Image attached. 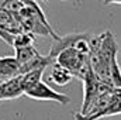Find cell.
<instances>
[{
  "mask_svg": "<svg viewBox=\"0 0 121 120\" xmlns=\"http://www.w3.org/2000/svg\"><path fill=\"white\" fill-rule=\"evenodd\" d=\"M24 95L34 100H52V102H58L60 105H68L70 102L69 96L59 93V92H55L42 81L39 83H37L34 88H31L30 90H27Z\"/></svg>",
  "mask_w": 121,
  "mask_h": 120,
  "instance_id": "obj_1",
  "label": "cell"
},
{
  "mask_svg": "<svg viewBox=\"0 0 121 120\" xmlns=\"http://www.w3.org/2000/svg\"><path fill=\"white\" fill-rule=\"evenodd\" d=\"M89 57L86 55H82L80 52H78L75 48H68V50H63L62 52L58 54L55 62L60 65L62 68L68 69L73 76L78 74V71L83 66V64L87 61Z\"/></svg>",
  "mask_w": 121,
  "mask_h": 120,
  "instance_id": "obj_2",
  "label": "cell"
},
{
  "mask_svg": "<svg viewBox=\"0 0 121 120\" xmlns=\"http://www.w3.org/2000/svg\"><path fill=\"white\" fill-rule=\"evenodd\" d=\"M21 95H24V89L21 85V75L0 83V100L17 99Z\"/></svg>",
  "mask_w": 121,
  "mask_h": 120,
  "instance_id": "obj_3",
  "label": "cell"
},
{
  "mask_svg": "<svg viewBox=\"0 0 121 120\" xmlns=\"http://www.w3.org/2000/svg\"><path fill=\"white\" fill-rule=\"evenodd\" d=\"M20 76V64L16 57H0V83Z\"/></svg>",
  "mask_w": 121,
  "mask_h": 120,
  "instance_id": "obj_4",
  "label": "cell"
},
{
  "mask_svg": "<svg viewBox=\"0 0 121 120\" xmlns=\"http://www.w3.org/2000/svg\"><path fill=\"white\" fill-rule=\"evenodd\" d=\"M51 66H52V72H51V76H49V81H51V82H54V83L58 85V86H66V85L70 83L73 75H72L68 69L62 68V66L58 65L56 62L52 64Z\"/></svg>",
  "mask_w": 121,
  "mask_h": 120,
  "instance_id": "obj_5",
  "label": "cell"
},
{
  "mask_svg": "<svg viewBox=\"0 0 121 120\" xmlns=\"http://www.w3.org/2000/svg\"><path fill=\"white\" fill-rule=\"evenodd\" d=\"M45 69H35V71H31L28 74H24L21 75V85H23V89L24 93L27 90H30L31 88H34L37 83H39L42 81V74H44Z\"/></svg>",
  "mask_w": 121,
  "mask_h": 120,
  "instance_id": "obj_6",
  "label": "cell"
},
{
  "mask_svg": "<svg viewBox=\"0 0 121 120\" xmlns=\"http://www.w3.org/2000/svg\"><path fill=\"white\" fill-rule=\"evenodd\" d=\"M37 55H39V51L34 47V45H31V47H26V48H18V50H16V60L17 62L20 64V65H23V64H26V62H28L31 61L32 58H35Z\"/></svg>",
  "mask_w": 121,
  "mask_h": 120,
  "instance_id": "obj_7",
  "label": "cell"
},
{
  "mask_svg": "<svg viewBox=\"0 0 121 120\" xmlns=\"http://www.w3.org/2000/svg\"><path fill=\"white\" fill-rule=\"evenodd\" d=\"M34 41H35V35H32L30 32H20V34H16L14 35V41H13V47L14 50H18V48H26V47H31L34 45Z\"/></svg>",
  "mask_w": 121,
  "mask_h": 120,
  "instance_id": "obj_8",
  "label": "cell"
},
{
  "mask_svg": "<svg viewBox=\"0 0 121 120\" xmlns=\"http://www.w3.org/2000/svg\"><path fill=\"white\" fill-rule=\"evenodd\" d=\"M0 38L6 42V44H9V45H11L13 47V41H14V34H11V32H9V31L6 30V28H3L1 26H0Z\"/></svg>",
  "mask_w": 121,
  "mask_h": 120,
  "instance_id": "obj_9",
  "label": "cell"
},
{
  "mask_svg": "<svg viewBox=\"0 0 121 120\" xmlns=\"http://www.w3.org/2000/svg\"><path fill=\"white\" fill-rule=\"evenodd\" d=\"M111 1H113V0H103V4L107 6V4H111Z\"/></svg>",
  "mask_w": 121,
  "mask_h": 120,
  "instance_id": "obj_10",
  "label": "cell"
},
{
  "mask_svg": "<svg viewBox=\"0 0 121 120\" xmlns=\"http://www.w3.org/2000/svg\"><path fill=\"white\" fill-rule=\"evenodd\" d=\"M111 4H121V0H113Z\"/></svg>",
  "mask_w": 121,
  "mask_h": 120,
  "instance_id": "obj_11",
  "label": "cell"
},
{
  "mask_svg": "<svg viewBox=\"0 0 121 120\" xmlns=\"http://www.w3.org/2000/svg\"><path fill=\"white\" fill-rule=\"evenodd\" d=\"M35 1H37V0H35ZM44 1H45V0H44Z\"/></svg>",
  "mask_w": 121,
  "mask_h": 120,
  "instance_id": "obj_12",
  "label": "cell"
},
{
  "mask_svg": "<svg viewBox=\"0 0 121 120\" xmlns=\"http://www.w3.org/2000/svg\"><path fill=\"white\" fill-rule=\"evenodd\" d=\"M45 1H47V0H45ZM62 1H63V0H62Z\"/></svg>",
  "mask_w": 121,
  "mask_h": 120,
  "instance_id": "obj_13",
  "label": "cell"
}]
</instances>
